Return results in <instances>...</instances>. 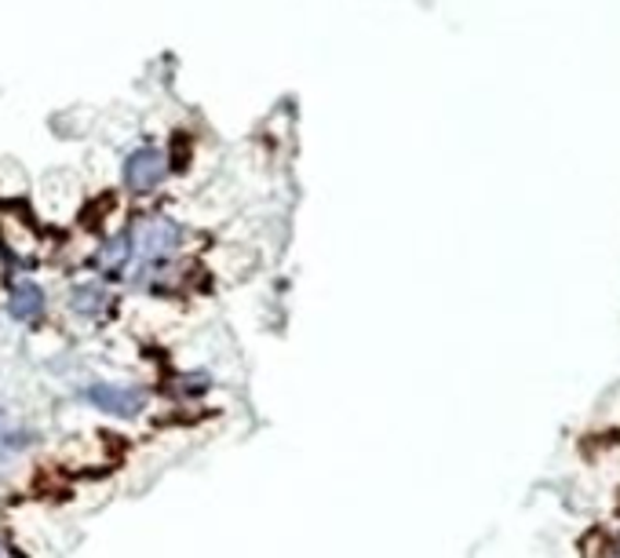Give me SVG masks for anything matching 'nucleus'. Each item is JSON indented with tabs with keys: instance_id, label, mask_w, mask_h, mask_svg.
<instances>
[{
	"instance_id": "2",
	"label": "nucleus",
	"mask_w": 620,
	"mask_h": 558,
	"mask_svg": "<svg viewBox=\"0 0 620 558\" xmlns=\"http://www.w3.org/2000/svg\"><path fill=\"white\" fill-rule=\"evenodd\" d=\"M89 402L100 405L103 412L125 416V420L143 409V394L128 387H114V383H95V387H89Z\"/></svg>"
},
{
	"instance_id": "3",
	"label": "nucleus",
	"mask_w": 620,
	"mask_h": 558,
	"mask_svg": "<svg viewBox=\"0 0 620 558\" xmlns=\"http://www.w3.org/2000/svg\"><path fill=\"white\" fill-rule=\"evenodd\" d=\"M8 311H12V317H19V322L40 317V311H45V292H40L34 281L15 284V289H12V300H8Z\"/></svg>"
},
{
	"instance_id": "1",
	"label": "nucleus",
	"mask_w": 620,
	"mask_h": 558,
	"mask_svg": "<svg viewBox=\"0 0 620 558\" xmlns=\"http://www.w3.org/2000/svg\"><path fill=\"white\" fill-rule=\"evenodd\" d=\"M125 179L132 190H154L165 179V158H161V150H136L125 164Z\"/></svg>"
},
{
	"instance_id": "4",
	"label": "nucleus",
	"mask_w": 620,
	"mask_h": 558,
	"mask_svg": "<svg viewBox=\"0 0 620 558\" xmlns=\"http://www.w3.org/2000/svg\"><path fill=\"white\" fill-rule=\"evenodd\" d=\"M176 226L168 223V219H150V223H143V248L150 252V256H161V252H168L172 245H176Z\"/></svg>"
}]
</instances>
